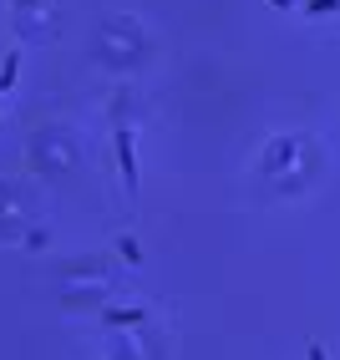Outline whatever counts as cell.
I'll use <instances>...</instances> for the list:
<instances>
[{"instance_id":"obj_1","label":"cell","mask_w":340,"mask_h":360,"mask_svg":"<svg viewBox=\"0 0 340 360\" xmlns=\"http://www.w3.org/2000/svg\"><path fill=\"white\" fill-rule=\"evenodd\" d=\"M117 167H122L127 193L137 188V158H132V127H117Z\"/></svg>"},{"instance_id":"obj_2","label":"cell","mask_w":340,"mask_h":360,"mask_svg":"<svg viewBox=\"0 0 340 360\" xmlns=\"http://www.w3.org/2000/svg\"><path fill=\"white\" fill-rule=\"evenodd\" d=\"M15 86V56H6V66H0V91Z\"/></svg>"},{"instance_id":"obj_3","label":"cell","mask_w":340,"mask_h":360,"mask_svg":"<svg viewBox=\"0 0 340 360\" xmlns=\"http://www.w3.org/2000/svg\"><path fill=\"white\" fill-rule=\"evenodd\" d=\"M340 0H310V15H320V11H335Z\"/></svg>"},{"instance_id":"obj_4","label":"cell","mask_w":340,"mask_h":360,"mask_svg":"<svg viewBox=\"0 0 340 360\" xmlns=\"http://www.w3.org/2000/svg\"><path fill=\"white\" fill-rule=\"evenodd\" d=\"M310 360H325V355H320V345H310Z\"/></svg>"}]
</instances>
